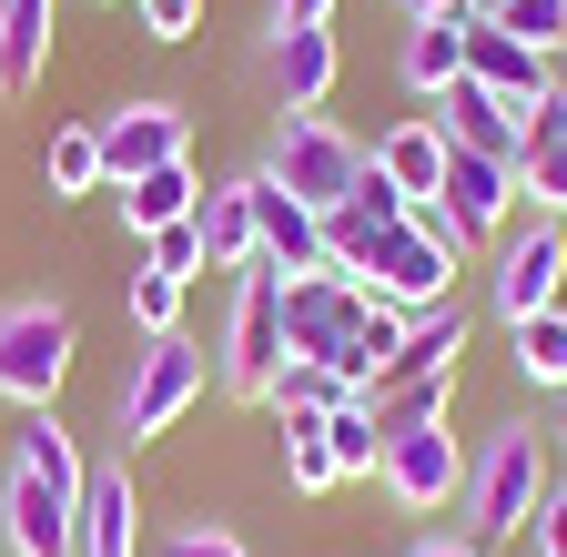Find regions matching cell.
I'll list each match as a JSON object with an SVG mask.
<instances>
[{"mask_svg":"<svg viewBox=\"0 0 567 557\" xmlns=\"http://www.w3.org/2000/svg\"><path fill=\"white\" fill-rule=\"evenodd\" d=\"M203 344L193 334H153L132 355V375H122V395H112V426H122V446H153V436H173L183 415L203 405Z\"/></svg>","mask_w":567,"mask_h":557,"instance_id":"5","label":"cell"},{"mask_svg":"<svg viewBox=\"0 0 567 557\" xmlns=\"http://www.w3.org/2000/svg\"><path fill=\"white\" fill-rule=\"evenodd\" d=\"M92 132H102V183H142L163 163H193V112L183 102H122Z\"/></svg>","mask_w":567,"mask_h":557,"instance_id":"8","label":"cell"},{"mask_svg":"<svg viewBox=\"0 0 567 557\" xmlns=\"http://www.w3.org/2000/svg\"><path fill=\"white\" fill-rule=\"evenodd\" d=\"M142 264H153V274H173V285H193V274H203V234H193V224L142 234Z\"/></svg>","mask_w":567,"mask_h":557,"instance_id":"33","label":"cell"},{"mask_svg":"<svg viewBox=\"0 0 567 557\" xmlns=\"http://www.w3.org/2000/svg\"><path fill=\"white\" fill-rule=\"evenodd\" d=\"M122 193V224L132 234H163V224H193V203H203V173L193 163H163V173H142V183H112Z\"/></svg>","mask_w":567,"mask_h":557,"instance_id":"21","label":"cell"},{"mask_svg":"<svg viewBox=\"0 0 567 557\" xmlns=\"http://www.w3.org/2000/svg\"><path fill=\"white\" fill-rule=\"evenodd\" d=\"M557 82H567V51H557Z\"/></svg>","mask_w":567,"mask_h":557,"instance_id":"43","label":"cell"},{"mask_svg":"<svg viewBox=\"0 0 567 557\" xmlns=\"http://www.w3.org/2000/svg\"><path fill=\"white\" fill-rule=\"evenodd\" d=\"M122 305H132L142 344H153V334H183V285H173V274H153V264H132V285H122Z\"/></svg>","mask_w":567,"mask_h":557,"instance_id":"28","label":"cell"},{"mask_svg":"<svg viewBox=\"0 0 567 557\" xmlns=\"http://www.w3.org/2000/svg\"><path fill=\"white\" fill-rule=\"evenodd\" d=\"M193 234H203V274H244L254 264V173L244 183H213L193 203Z\"/></svg>","mask_w":567,"mask_h":557,"instance_id":"16","label":"cell"},{"mask_svg":"<svg viewBox=\"0 0 567 557\" xmlns=\"http://www.w3.org/2000/svg\"><path fill=\"white\" fill-rule=\"evenodd\" d=\"M476 11L507 31V41H527L537 61H557V51H567V0H476Z\"/></svg>","mask_w":567,"mask_h":557,"instance_id":"27","label":"cell"},{"mask_svg":"<svg viewBox=\"0 0 567 557\" xmlns=\"http://www.w3.org/2000/svg\"><path fill=\"white\" fill-rule=\"evenodd\" d=\"M41 183L71 203V193H102V132L92 122H61L51 143H41Z\"/></svg>","mask_w":567,"mask_h":557,"instance_id":"24","label":"cell"},{"mask_svg":"<svg viewBox=\"0 0 567 557\" xmlns=\"http://www.w3.org/2000/svg\"><path fill=\"white\" fill-rule=\"evenodd\" d=\"M466 21H476V11H456V21H405V51H395L405 92L436 102L446 82H466Z\"/></svg>","mask_w":567,"mask_h":557,"instance_id":"19","label":"cell"},{"mask_svg":"<svg viewBox=\"0 0 567 557\" xmlns=\"http://www.w3.org/2000/svg\"><path fill=\"white\" fill-rule=\"evenodd\" d=\"M436 203H446L466 234H507V214H517V173H507V163H486V153H456V143H446V183H436Z\"/></svg>","mask_w":567,"mask_h":557,"instance_id":"15","label":"cell"},{"mask_svg":"<svg viewBox=\"0 0 567 557\" xmlns=\"http://www.w3.org/2000/svg\"><path fill=\"white\" fill-rule=\"evenodd\" d=\"M71 344H82V334H71V314L61 305H0V395H11V405H51L61 395V375H71Z\"/></svg>","mask_w":567,"mask_h":557,"instance_id":"6","label":"cell"},{"mask_svg":"<svg viewBox=\"0 0 567 557\" xmlns=\"http://www.w3.org/2000/svg\"><path fill=\"white\" fill-rule=\"evenodd\" d=\"M436 132H446L456 153H486V163L527 173V112L496 102V92H476V82H446V92H436Z\"/></svg>","mask_w":567,"mask_h":557,"instance_id":"11","label":"cell"},{"mask_svg":"<svg viewBox=\"0 0 567 557\" xmlns=\"http://www.w3.org/2000/svg\"><path fill=\"white\" fill-rule=\"evenodd\" d=\"M365 153H375V173H385L405 203H425V193L446 183V132H436V112H405L385 143H365Z\"/></svg>","mask_w":567,"mask_h":557,"instance_id":"17","label":"cell"},{"mask_svg":"<svg viewBox=\"0 0 567 557\" xmlns=\"http://www.w3.org/2000/svg\"><path fill=\"white\" fill-rule=\"evenodd\" d=\"M334 214H344V224H365V234H385V224H405V214H415V203H405V193L375 173V153H365V173H354V193L334 203Z\"/></svg>","mask_w":567,"mask_h":557,"instance_id":"29","label":"cell"},{"mask_svg":"<svg viewBox=\"0 0 567 557\" xmlns=\"http://www.w3.org/2000/svg\"><path fill=\"white\" fill-rule=\"evenodd\" d=\"M557 285H567V224H517L507 244H496V274H486V305L507 314V324H527V314H547L557 305Z\"/></svg>","mask_w":567,"mask_h":557,"instance_id":"9","label":"cell"},{"mask_svg":"<svg viewBox=\"0 0 567 557\" xmlns=\"http://www.w3.org/2000/svg\"><path fill=\"white\" fill-rule=\"evenodd\" d=\"M375 295H354V285H284V365H334L344 355V334L365 324Z\"/></svg>","mask_w":567,"mask_h":557,"instance_id":"10","label":"cell"},{"mask_svg":"<svg viewBox=\"0 0 567 557\" xmlns=\"http://www.w3.org/2000/svg\"><path fill=\"white\" fill-rule=\"evenodd\" d=\"M466 82L496 92V102H517V112H537V102L557 92V61H537L527 41H507V31L476 11V21H466Z\"/></svg>","mask_w":567,"mask_h":557,"instance_id":"13","label":"cell"},{"mask_svg":"<svg viewBox=\"0 0 567 557\" xmlns=\"http://www.w3.org/2000/svg\"><path fill=\"white\" fill-rule=\"evenodd\" d=\"M51 11L61 0H0V92H31L51 61Z\"/></svg>","mask_w":567,"mask_h":557,"instance_id":"23","label":"cell"},{"mask_svg":"<svg viewBox=\"0 0 567 557\" xmlns=\"http://www.w3.org/2000/svg\"><path fill=\"white\" fill-rule=\"evenodd\" d=\"M527 557H567V476L547 486V507L527 517Z\"/></svg>","mask_w":567,"mask_h":557,"instance_id":"37","label":"cell"},{"mask_svg":"<svg viewBox=\"0 0 567 557\" xmlns=\"http://www.w3.org/2000/svg\"><path fill=\"white\" fill-rule=\"evenodd\" d=\"M122 11H132V0H122Z\"/></svg>","mask_w":567,"mask_h":557,"instance_id":"44","label":"cell"},{"mask_svg":"<svg viewBox=\"0 0 567 557\" xmlns=\"http://www.w3.org/2000/svg\"><path fill=\"white\" fill-rule=\"evenodd\" d=\"M405 557H486V547H466V537H415Z\"/></svg>","mask_w":567,"mask_h":557,"instance_id":"40","label":"cell"},{"mask_svg":"<svg viewBox=\"0 0 567 557\" xmlns=\"http://www.w3.org/2000/svg\"><path fill=\"white\" fill-rule=\"evenodd\" d=\"M334 72H344L334 31H274V92H284V112H324Z\"/></svg>","mask_w":567,"mask_h":557,"instance_id":"18","label":"cell"},{"mask_svg":"<svg viewBox=\"0 0 567 557\" xmlns=\"http://www.w3.org/2000/svg\"><path fill=\"white\" fill-rule=\"evenodd\" d=\"M324 446H334L344 476H365V466L385 456V395H375V385H344V395L324 405Z\"/></svg>","mask_w":567,"mask_h":557,"instance_id":"20","label":"cell"},{"mask_svg":"<svg viewBox=\"0 0 567 557\" xmlns=\"http://www.w3.org/2000/svg\"><path fill=\"white\" fill-rule=\"evenodd\" d=\"M284 375V274L274 264H244L234 274V305H224V344H213V385H234V395H274Z\"/></svg>","mask_w":567,"mask_h":557,"instance_id":"4","label":"cell"},{"mask_svg":"<svg viewBox=\"0 0 567 557\" xmlns=\"http://www.w3.org/2000/svg\"><path fill=\"white\" fill-rule=\"evenodd\" d=\"M405 224H415V234H425V244H436V254H446V264H466V244H476V234H466V224H456V214H446V203H436V193H425V203H415V214H405Z\"/></svg>","mask_w":567,"mask_h":557,"instance_id":"36","label":"cell"},{"mask_svg":"<svg viewBox=\"0 0 567 557\" xmlns=\"http://www.w3.org/2000/svg\"><path fill=\"white\" fill-rule=\"evenodd\" d=\"M274 31H334V0H274Z\"/></svg>","mask_w":567,"mask_h":557,"instance_id":"38","label":"cell"},{"mask_svg":"<svg viewBox=\"0 0 567 557\" xmlns=\"http://www.w3.org/2000/svg\"><path fill=\"white\" fill-rule=\"evenodd\" d=\"M456 11H476V0H405V21H456Z\"/></svg>","mask_w":567,"mask_h":557,"instance_id":"41","label":"cell"},{"mask_svg":"<svg viewBox=\"0 0 567 557\" xmlns=\"http://www.w3.org/2000/svg\"><path fill=\"white\" fill-rule=\"evenodd\" d=\"M517 193H527L537 214L557 224V214H567V143H527V173H517Z\"/></svg>","mask_w":567,"mask_h":557,"instance_id":"32","label":"cell"},{"mask_svg":"<svg viewBox=\"0 0 567 557\" xmlns=\"http://www.w3.org/2000/svg\"><path fill=\"white\" fill-rule=\"evenodd\" d=\"M82 476H92L82 446L41 405L11 436V466H0V537H11V557H71V537H82Z\"/></svg>","mask_w":567,"mask_h":557,"instance_id":"1","label":"cell"},{"mask_svg":"<svg viewBox=\"0 0 567 557\" xmlns=\"http://www.w3.org/2000/svg\"><path fill=\"white\" fill-rule=\"evenodd\" d=\"M71 557H142V486H132V466L82 476V537H71Z\"/></svg>","mask_w":567,"mask_h":557,"instance_id":"14","label":"cell"},{"mask_svg":"<svg viewBox=\"0 0 567 557\" xmlns=\"http://www.w3.org/2000/svg\"><path fill=\"white\" fill-rule=\"evenodd\" d=\"M547 436L537 426H496L476 456H466V497H456V537L466 547H507L527 537V517L547 507Z\"/></svg>","mask_w":567,"mask_h":557,"instance_id":"2","label":"cell"},{"mask_svg":"<svg viewBox=\"0 0 567 557\" xmlns=\"http://www.w3.org/2000/svg\"><path fill=\"white\" fill-rule=\"evenodd\" d=\"M375 476H385V497L405 517H446L466 497V446H456V426H385Z\"/></svg>","mask_w":567,"mask_h":557,"instance_id":"7","label":"cell"},{"mask_svg":"<svg viewBox=\"0 0 567 557\" xmlns=\"http://www.w3.org/2000/svg\"><path fill=\"white\" fill-rule=\"evenodd\" d=\"M557 446H567V395H557Z\"/></svg>","mask_w":567,"mask_h":557,"instance_id":"42","label":"cell"},{"mask_svg":"<svg viewBox=\"0 0 567 557\" xmlns=\"http://www.w3.org/2000/svg\"><path fill=\"white\" fill-rule=\"evenodd\" d=\"M334 395H344V385H334V365H284L264 405H274V415H324Z\"/></svg>","mask_w":567,"mask_h":557,"instance_id":"31","label":"cell"},{"mask_svg":"<svg viewBox=\"0 0 567 557\" xmlns=\"http://www.w3.org/2000/svg\"><path fill=\"white\" fill-rule=\"evenodd\" d=\"M527 143H567V82H557V92L527 112Z\"/></svg>","mask_w":567,"mask_h":557,"instance_id":"39","label":"cell"},{"mask_svg":"<svg viewBox=\"0 0 567 557\" xmlns=\"http://www.w3.org/2000/svg\"><path fill=\"white\" fill-rule=\"evenodd\" d=\"M163 557H254V547H244V537H234V527H224V517H183V527H173V547H163Z\"/></svg>","mask_w":567,"mask_h":557,"instance_id":"34","label":"cell"},{"mask_svg":"<svg viewBox=\"0 0 567 557\" xmlns=\"http://www.w3.org/2000/svg\"><path fill=\"white\" fill-rule=\"evenodd\" d=\"M284 486H295V497L344 486V466H334V446H324V415H284Z\"/></svg>","mask_w":567,"mask_h":557,"instance_id":"25","label":"cell"},{"mask_svg":"<svg viewBox=\"0 0 567 557\" xmlns=\"http://www.w3.org/2000/svg\"><path fill=\"white\" fill-rule=\"evenodd\" d=\"M132 21L153 31V41H193L203 31V0H132Z\"/></svg>","mask_w":567,"mask_h":557,"instance_id":"35","label":"cell"},{"mask_svg":"<svg viewBox=\"0 0 567 557\" xmlns=\"http://www.w3.org/2000/svg\"><path fill=\"white\" fill-rule=\"evenodd\" d=\"M254 173L284 183L305 214H334V203L354 193V173H365V143H354L334 112H284V122H274V153H264Z\"/></svg>","mask_w":567,"mask_h":557,"instance_id":"3","label":"cell"},{"mask_svg":"<svg viewBox=\"0 0 567 557\" xmlns=\"http://www.w3.org/2000/svg\"><path fill=\"white\" fill-rule=\"evenodd\" d=\"M466 305H425V314H405V355H395V375L385 385H405V375H456V355H466Z\"/></svg>","mask_w":567,"mask_h":557,"instance_id":"22","label":"cell"},{"mask_svg":"<svg viewBox=\"0 0 567 557\" xmlns=\"http://www.w3.org/2000/svg\"><path fill=\"white\" fill-rule=\"evenodd\" d=\"M517 334V375L537 385V395H567V314L547 305V314H527V324H507Z\"/></svg>","mask_w":567,"mask_h":557,"instance_id":"26","label":"cell"},{"mask_svg":"<svg viewBox=\"0 0 567 557\" xmlns=\"http://www.w3.org/2000/svg\"><path fill=\"white\" fill-rule=\"evenodd\" d=\"M446 405H456V375H405L385 385V426H446Z\"/></svg>","mask_w":567,"mask_h":557,"instance_id":"30","label":"cell"},{"mask_svg":"<svg viewBox=\"0 0 567 557\" xmlns=\"http://www.w3.org/2000/svg\"><path fill=\"white\" fill-rule=\"evenodd\" d=\"M254 264H274L284 285H305V274H324V214H305L284 183L254 173Z\"/></svg>","mask_w":567,"mask_h":557,"instance_id":"12","label":"cell"}]
</instances>
